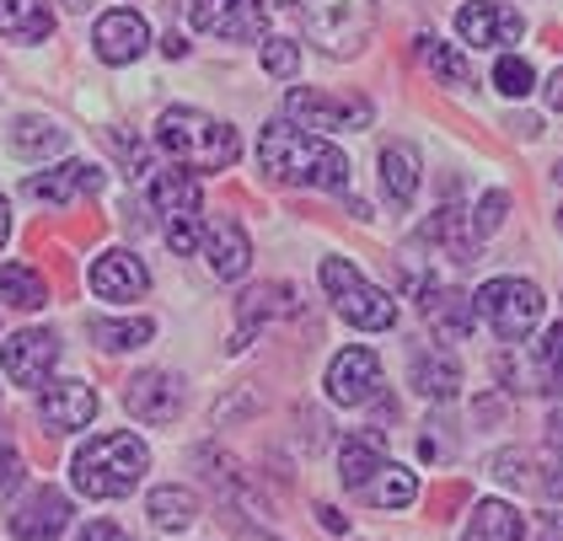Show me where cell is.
I'll return each instance as SVG.
<instances>
[{
	"instance_id": "45",
	"label": "cell",
	"mask_w": 563,
	"mask_h": 541,
	"mask_svg": "<svg viewBox=\"0 0 563 541\" xmlns=\"http://www.w3.org/2000/svg\"><path fill=\"white\" fill-rule=\"evenodd\" d=\"M65 5H70V11H87L91 0H65Z\"/></svg>"
},
{
	"instance_id": "25",
	"label": "cell",
	"mask_w": 563,
	"mask_h": 541,
	"mask_svg": "<svg viewBox=\"0 0 563 541\" xmlns=\"http://www.w3.org/2000/svg\"><path fill=\"white\" fill-rule=\"evenodd\" d=\"M462 541H526V520L505 499H477Z\"/></svg>"
},
{
	"instance_id": "41",
	"label": "cell",
	"mask_w": 563,
	"mask_h": 541,
	"mask_svg": "<svg viewBox=\"0 0 563 541\" xmlns=\"http://www.w3.org/2000/svg\"><path fill=\"white\" fill-rule=\"evenodd\" d=\"M162 48H167L173 59H183V54H188V38H183V33H167V43H162Z\"/></svg>"
},
{
	"instance_id": "24",
	"label": "cell",
	"mask_w": 563,
	"mask_h": 541,
	"mask_svg": "<svg viewBox=\"0 0 563 541\" xmlns=\"http://www.w3.org/2000/svg\"><path fill=\"white\" fill-rule=\"evenodd\" d=\"M54 33L48 0H0V38L11 43H44Z\"/></svg>"
},
{
	"instance_id": "6",
	"label": "cell",
	"mask_w": 563,
	"mask_h": 541,
	"mask_svg": "<svg viewBox=\"0 0 563 541\" xmlns=\"http://www.w3.org/2000/svg\"><path fill=\"white\" fill-rule=\"evenodd\" d=\"M542 311H548V300H542V290L531 279H488L473 295V317H483L505 343H520L542 322Z\"/></svg>"
},
{
	"instance_id": "5",
	"label": "cell",
	"mask_w": 563,
	"mask_h": 541,
	"mask_svg": "<svg viewBox=\"0 0 563 541\" xmlns=\"http://www.w3.org/2000/svg\"><path fill=\"white\" fill-rule=\"evenodd\" d=\"M322 290L333 295V306H339V317H344L349 328L387 333L391 322H397V300H391L387 290H376L344 257H328V263H322Z\"/></svg>"
},
{
	"instance_id": "3",
	"label": "cell",
	"mask_w": 563,
	"mask_h": 541,
	"mask_svg": "<svg viewBox=\"0 0 563 541\" xmlns=\"http://www.w3.org/2000/svg\"><path fill=\"white\" fill-rule=\"evenodd\" d=\"M145 472H151V451L134 434H97L70 461V483L87 499H124V494H134V483Z\"/></svg>"
},
{
	"instance_id": "40",
	"label": "cell",
	"mask_w": 563,
	"mask_h": 541,
	"mask_svg": "<svg viewBox=\"0 0 563 541\" xmlns=\"http://www.w3.org/2000/svg\"><path fill=\"white\" fill-rule=\"evenodd\" d=\"M317 520H322V531H344V515L333 504H317Z\"/></svg>"
},
{
	"instance_id": "34",
	"label": "cell",
	"mask_w": 563,
	"mask_h": 541,
	"mask_svg": "<svg viewBox=\"0 0 563 541\" xmlns=\"http://www.w3.org/2000/svg\"><path fill=\"white\" fill-rule=\"evenodd\" d=\"M494 86L505 91V97H531V86H537V70L520 59V54H499V65H494Z\"/></svg>"
},
{
	"instance_id": "31",
	"label": "cell",
	"mask_w": 563,
	"mask_h": 541,
	"mask_svg": "<svg viewBox=\"0 0 563 541\" xmlns=\"http://www.w3.org/2000/svg\"><path fill=\"white\" fill-rule=\"evenodd\" d=\"M424 317H430L440 333H451V338H462V333H473V300L462 290H434L430 300H424Z\"/></svg>"
},
{
	"instance_id": "30",
	"label": "cell",
	"mask_w": 563,
	"mask_h": 541,
	"mask_svg": "<svg viewBox=\"0 0 563 541\" xmlns=\"http://www.w3.org/2000/svg\"><path fill=\"white\" fill-rule=\"evenodd\" d=\"M424 236H430V242H440L451 257H473V247H477L473 225H467V209H456V205L440 209L430 225H424Z\"/></svg>"
},
{
	"instance_id": "7",
	"label": "cell",
	"mask_w": 563,
	"mask_h": 541,
	"mask_svg": "<svg viewBox=\"0 0 563 541\" xmlns=\"http://www.w3.org/2000/svg\"><path fill=\"white\" fill-rule=\"evenodd\" d=\"M151 209L162 214L167 247H173L177 257L199 247V183H194V172H156Z\"/></svg>"
},
{
	"instance_id": "26",
	"label": "cell",
	"mask_w": 563,
	"mask_h": 541,
	"mask_svg": "<svg viewBox=\"0 0 563 541\" xmlns=\"http://www.w3.org/2000/svg\"><path fill=\"white\" fill-rule=\"evenodd\" d=\"M145 515H151V526H162V531H188L194 520H199V499H194V488H156L151 499H145Z\"/></svg>"
},
{
	"instance_id": "32",
	"label": "cell",
	"mask_w": 563,
	"mask_h": 541,
	"mask_svg": "<svg viewBox=\"0 0 563 541\" xmlns=\"http://www.w3.org/2000/svg\"><path fill=\"white\" fill-rule=\"evenodd\" d=\"M419 59H424V70H430L434 81H445V86H473V65L451 48V43H440V38H419Z\"/></svg>"
},
{
	"instance_id": "35",
	"label": "cell",
	"mask_w": 563,
	"mask_h": 541,
	"mask_svg": "<svg viewBox=\"0 0 563 541\" xmlns=\"http://www.w3.org/2000/svg\"><path fill=\"white\" fill-rule=\"evenodd\" d=\"M296 65H301V48H296V43L290 38H263V70H268V76L290 81Z\"/></svg>"
},
{
	"instance_id": "22",
	"label": "cell",
	"mask_w": 563,
	"mask_h": 541,
	"mask_svg": "<svg viewBox=\"0 0 563 541\" xmlns=\"http://www.w3.org/2000/svg\"><path fill=\"white\" fill-rule=\"evenodd\" d=\"M419 172H424V162H419V151H413L408 140H391L387 151H382V188H387L391 209L413 205V194H419Z\"/></svg>"
},
{
	"instance_id": "1",
	"label": "cell",
	"mask_w": 563,
	"mask_h": 541,
	"mask_svg": "<svg viewBox=\"0 0 563 541\" xmlns=\"http://www.w3.org/2000/svg\"><path fill=\"white\" fill-rule=\"evenodd\" d=\"M258 167L274 177V183H290V188H349V156L339 145L306 134L301 124H263L258 140Z\"/></svg>"
},
{
	"instance_id": "23",
	"label": "cell",
	"mask_w": 563,
	"mask_h": 541,
	"mask_svg": "<svg viewBox=\"0 0 563 541\" xmlns=\"http://www.w3.org/2000/svg\"><path fill=\"white\" fill-rule=\"evenodd\" d=\"M365 504H376V509H408V504L419 499V477L408 472V466H397V461H382L376 472H371V483L365 488H354Z\"/></svg>"
},
{
	"instance_id": "12",
	"label": "cell",
	"mask_w": 563,
	"mask_h": 541,
	"mask_svg": "<svg viewBox=\"0 0 563 541\" xmlns=\"http://www.w3.org/2000/svg\"><path fill=\"white\" fill-rule=\"evenodd\" d=\"M70 531V499L59 488H33L11 509V537L16 541H59Z\"/></svg>"
},
{
	"instance_id": "16",
	"label": "cell",
	"mask_w": 563,
	"mask_h": 541,
	"mask_svg": "<svg viewBox=\"0 0 563 541\" xmlns=\"http://www.w3.org/2000/svg\"><path fill=\"white\" fill-rule=\"evenodd\" d=\"M87 285L97 300H119V306H124V300H140V295L151 290V274H145V263H140L134 252L113 247L87 268Z\"/></svg>"
},
{
	"instance_id": "8",
	"label": "cell",
	"mask_w": 563,
	"mask_h": 541,
	"mask_svg": "<svg viewBox=\"0 0 563 541\" xmlns=\"http://www.w3.org/2000/svg\"><path fill=\"white\" fill-rule=\"evenodd\" d=\"M328 397H333L339 408L376 402V397H382V360H376L371 349L349 343L344 354H333V365H328Z\"/></svg>"
},
{
	"instance_id": "21",
	"label": "cell",
	"mask_w": 563,
	"mask_h": 541,
	"mask_svg": "<svg viewBox=\"0 0 563 541\" xmlns=\"http://www.w3.org/2000/svg\"><path fill=\"white\" fill-rule=\"evenodd\" d=\"M382 461H387V434L382 429H360V434L339 440V477H344V488H365Z\"/></svg>"
},
{
	"instance_id": "13",
	"label": "cell",
	"mask_w": 563,
	"mask_h": 541,
	"mask_svg": "<svg viewBox=\"0 0 563 541\" xmlns=\"http://www.w3.org/2000/svg\"><path fill=\"white\" fill-rule=\"evenodd\" d=\"M306 129H365L371 124V102L365 97H328V91H311L296 86L290 102H285Z\"/></svg>"
},
{
	"instance_id": "19",
	"label": "cell",
	"mask_w": 563,
	"mask_h": 541,
	"mask_svg": "<svg viewBox=\"0 0 563 541\" xmlns=\"http://www.w3.org/2000/svg\"><path fill=\"white\" fill-rule=\"evenodd\" d=\"M97 188H102V172L87 167V162H65V167L27 177V194H33V199H48V205H76V199H87Z\"/></svg>"
},
{
	"instance_id": "38",
	"label": "cell",
	"mask_w": 563,
	"mask_h": 541,
	"mask_svg": "<svg viewBox=\"0 0 563 541\" xmlns=\"http://www.w3.org/2000/svg\"><path fill=\"white\" fill-rule=\"evenodd\" d=\"M16 488H22V456L0 445V499H5V494H16Z\"/></svg>"
},
{
	"instance_id": "29",
	"label": "cell",
	"mask_w": 563,
	"mask_h": 541,
	"mask_svg": "<svg viewBox=\"0 0 563 541\" xmlns=\"http://www.w3.org/2000/svg\"><path fill=\"white\" fill-rule=\"evenodd\" d=\"M0 300L16 306V311H38V306H48V285L33 274V268L5 263V268H0Z\"/></svg>"
},
{
	"instance_id": "9",
	"label": "cell",
	"mask_w": 563,
	"mask_h": 541,
	"mask_svg": "<svg viewBox=\"0 0 563 541\" xmlns=\"http://www.w3.org/2000/svg\"><path fill=\"white\" fill-rule=\"evenodd\" d=\"M0 365H5V380H11V386H44L48 371L59 365V338L48 333V328H27V333L5 338Z\"/></svg>"
},
{
	"instance_id": "10",
	"label": "cell",
	"mask_w": 563,
	"mask_h": 541,
	"mask_svg": "<svg viewBox=\"0 0 563 541\" xmlns=\"http://www.w3.org/2000/svg\"><path fill=\"white\" fill-rule=\"evenodd\" d=\"M456 33L477 43V48H505V43H516L526 33V16L505 0H467L456 11Z\"/></svg>"
},
{
	"instance_id": "20",
	"label": "cell",
	"mask_w": 563,
	"mask_h": 541,
	"mask_svg": "<svg viewBox=\"0 0 563 541\" xmlns=\"http://www.w3.org/2000/svg\"><path fill=\"white\" fill-rule=\"evenodd\" d=\"M408 386H413L419 397L451 402V397H456V386H462V365H456V354H451V349H419V354H413V365H408Z\"/></svg>"
},
{
	"instance_id": "27",
	"label": "cell",
	"mask_w": 563,
	"mask_h": 541,
	"mask_svg": "<svg viewBox=\"0 0 563 541\" xmlns=\"http://www.w3.org/2000/svg\"><path fill=\"white\" fill-rule=\"evenodd\" d=\"M87 338L102 354H124V349H145L156 338L151 317H130V322H87Z\"/></svg>"
},
{
	"instance_id": "39",
	"label": "cell",
	"mask_w": 563,
	"mask_h": 541,
	"mask_svg": "<svg viewBox=\"0 0 563 541\" xmlns=\"http://www.w3.org/2000/svg\"><path fill=\"white\" fill-rule=\"evenodd\" d=\"M76 541H134V537H130V531H119L113 520H91V526Z\"/></svg>"
},
{
	"instance_id": "4",
	"label": "cell",
	"mask_w": 563,
	"mask_h": 541,
	"mask_svg": "<svg viewBox=\"0 0 563 541\" xmlns=\"http://www.w3.org/2000/svg\"><path fill=\"white\" fill-rule=\"evenodd\" d=\"M296 11L306 22V38L333 59L365 48L376 33V0H296Z\"/></svg>"
},
{
	"instance_id": "36",
	"label": "cell",
	"mask_w": 563,
	"mask_h": 541,
	"mask_svg": "<svg viewBox=\"0 0 563 541\" xmlns=\"http://www.w3.org/2000/svg\"><path fill=\"white\" fill-rule=\"evenodd\" d=\"M505 209H510V199H505L499 188H488V194H483V205H477L473 214H467V225H473L477 242H483L488 231H499V225H505Z\"/></svg>"
},
{
	"instance_id": "14",
	"label": "cell",
	"mask_w": 563,
	"mask_h": 541,
	"mask_svg": "<svg viewBox=\"0 0 563 541\" xmlns=\"http://www.w3.org/2000/svg\"><path fill=\"white\" fill-rule=\"evenodd\" d=\"M124 408L140 423H173L183 413V380L167 371H140L124 380Z\"/></svg>"
},
{
	"instance_id": "44",
	"label": "cell",
	"mask_w": 563,
	"mask_h": 541,
	"mask_svg": "<svg viewBox=\"0 0 563 541\" xmlns=\"http://www.w3.org/2000/svg\"><path fill=\"white\" fill-rule=\"evenodd\" d=\"M548 102H553V108L563 102V76H553V81H548Z\"/></svg>"
},
{
	"instance_id": "43",
	"label": "cell",
	"mask_w": 563,
	"mask_h": 541,
	"mask_svg": "<svg viewBox=\"0 0 563 541\" xmlns=\"http://www.w3.org/2000/svg\"><path fill=\"white\" fill-rule=\"evenodd\" d=\"M542 541H559V515H553V509L542 515Z\"/></svg>"
},
{
	"instance_id": "17",
	"label": "cell",
	"mask_w": 563,
	"mask_h": 541,
	"mask_svg": "<svg viewBox=\"0 0 563 541\" xmlns=\"http://www.w3.org/2000/svg\"><path fill=\"white\" fill-rule=\"evenodd\" d=\"M38 413H44V423L54 434H76V429H87L97 418V391L87 380H54L38 397Z\"/></svg>"
},
{
	"instance_id": "2",
	"label": "cell",
	"mask_w": 563,
	"mask_h": 541,
	"mask_svg": "<svg viewBox=\"0 0 563 541\" xmlns=\"http://www.w3.org/2000/svg\"><path fill=\"white\" fill-rule=\"evenodd\" d=\"M156 145L188 172H231L236 156H242L236 129L199 113V108H167L156 119Z\"/></svg>"
},
{
	"instance_id": "37",
	"label": "cell",
	"mask_w": 563,
	"mask_h": 541,
	"mask_svg": "<svg viewBox=\"0 0 563 541\" xmlns=\"http://www.w3.org/2000/svg\"><path fill=\"white\" fill-rule=\"evenodd\" d=\"M494 477L499 483H531V461L520 451H505V456H494Z\"/></svg>"
},
{
	"instance_id": "18",
	"label": "cell",
	"mask_w": 563,
	"mask_h": 541,
	"mask_svg": "<svg viewBox=\"0 0 563 541\" xmlns=\"http://www.w3.org/2000/svg\"><path fill=\"white\" fill-rule=\"evenodd\" d=\"M205 263H210V274H216V279H242V274H247V263H253V242H247V231H242L231 214H220L216 225L205 231Z\"/></svg>"
},
{
	"instance_id": "15",
	"label": "cell",
	"mask_w": 563,
	"mask_h": 541,
	"mask_svg": "<svg viewBox=\"0 0 563 541\" xmlns=\"http://www.w3.org/2000/svg\"><path fill=\"white\" fill-rule=\"evenodd\" d=\"M91 48H97L102 65H134L151 48V27H145L140 11H108L91 27Z\"/></svg>"
},
{
	"instance_id": "33",
	"label": "cell",
	"mask_w": 563,
	"mask_h": 541,
	"mask_svg": "<svg viewBox=\"0 0 563 541\" xmlns=\"http://www.w3.org/2000/svg\"><path fill=\"white\" fill-rule=\"evenodd\" d=\"M279 300H285V290H279V285H263V290L242 295V328H236V338H231V354H242V349L253 343L258 322H268V317L279 311Z\"/></svg>"
},
{
	"instance_id": "42",
	"label": "cell",
	"mask_w": 563,
	"mask_h": 541,
	"mask_svg": "<svg viewBox=\"0 0 563 541\" xmlns=\"http://www.w3.org/2000/svg\"><path fill=\"white\" fill-rule=\"evenodd\" d=\"M5 236H11V205H5V194H0V247H5Z\"/></svg>"
},
{
	"instance_id": "28",
	"label": "cell",
	"mask_w": 563,
	"mask_h": 541,
	"mask_svg": "<svg viewBox=\"0 0 563 541\" xmlns=\"http://www.w3.org/2000/svg\"><path fill=\"white\" fill-rule=\"evenodd\" d=\"M11 151L16 156H54V151H65V129L54 124V119L27 113V119L11 124Z\"/></svg>"
},
{
	"instance_id": "11",
	"label": "cell",
	"mask_w": 563,
	"mask_h": 541,
	"mask_svg": "<svg viewBox=\"0 0 563 541\" xmlns=\"http://www.w3.org/2000/svg\"><path fill=\"white\" fill-rule=\"evenodd\" d=\"M263 0H194V27L210 38L253 43L263 38Z\"/></svg>"
}]
</instances>
